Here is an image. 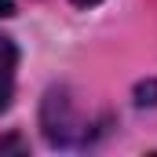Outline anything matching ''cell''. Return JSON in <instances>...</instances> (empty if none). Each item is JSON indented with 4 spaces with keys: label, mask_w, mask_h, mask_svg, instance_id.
<instances>
[{
    "label": "cell",
    "mask_w": 157,
    "mask_h": 157,
    "mask_svg": "<svg viewBox=\"0 0 157 157\" xmlns=\"http://www.w3.org/2000/svg\"><path fill=\"white\" fill-rule=\"evenodd\" d=\"M15 66H18V48L11 37L0 33V110H7L15 95Z\"/></svg>",
    "instance_id": "cell-1"
},
{
    "label": "cell",
    "mask_w": 157,
    "mask_h": 157,
    "mask_svg": "<svg viewBox=\"0 0 157 157\" xmlns=\"http://www.w3.org/2000/svg\"><path fill=\"white\" fill-rule=\"evenodd\" d=\"M7 15H15V4L11 0H0V18H7Z\"/></svg>",
    "instance_id": "cell-2"
},
{
    "label": "cell",
    "mask_w": 157,
    "mask_h": 157,
    "mask_svg": "<svg viewBox=\"0 0 157 157\" xmlns=\"http://www.w3.org/2000/svg\"><path fill=\"white\" fill-rule=\"evenodd\" d=\"M77 7H95V4H102V0H73Z\"/></svg>",
    "instance_id": "cell-3"
}]
</instances>
